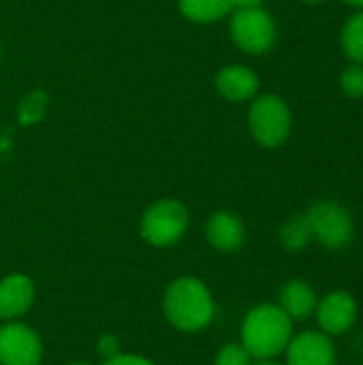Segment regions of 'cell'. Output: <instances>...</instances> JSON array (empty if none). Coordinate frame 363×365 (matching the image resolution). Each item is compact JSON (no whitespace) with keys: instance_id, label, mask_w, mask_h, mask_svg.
I'll list each match as a JSON object with an SVG mask.
<instances>
[{"instance_id":"6da1fadb","label":"cell","mask_w":363,"mask_h":365,"mask_svg":"<svg viewBox=\"0 0 363 365\" xmlns=\"http://www.w3.org/2000/svg\"><path fill=\"white\" fill-rule=\"evenodd\" d=\"M163 310L167 321L186 334L205 329L216 317V304L208 284L195 276H182L167 287Z\"/></svg>"},{"instance_id":"7a4b0ae2","label":"cell","mask_w":363,"mask_h":365,"mask_svg":"<svg viewBox=\"0 0 363 365\" xmlns=\"http://www.w3.org/2000/svg\"><path fill=\"white\" fill-rule=\"evenodd\" d=\"M293 338V321L278 304L255 306L242 323V344L252 359H276Z\"/></svg>"},{"instance_id":"3957f363","label":"cell","mask_w":363,"mask_h":365,"mask_svg":"<svg viewBox=\"0 0 363 365\" xmlns=\"http://www.w3.org/2000/svg\"><path fill=\"white\" fill-rule=\"evenodd\" d=\"M188 207L178 199H158L141 216V237L154 248L175 246L188 231Z\"/></svg>"},{"instance_id":"277c9868","label":"cell","mask_w":363,"mask_h":365,"mask_svg":"<svg viewBox=\"0 0 363 365\" xmlns=\"http://www.w3.org/2000/svg\"><path fill=\"white\" fill-rule=\"evenodd\" d=\"M293 126V115L285 98L278 94H261L252 98L248 111V128L252 139L263 148L282 145Z\"/></svg>"},{"instance_id":"5b68a950","label":"cell","mask_w":363,"mask_h":365,"mask_svg":"<svg viewBox=\"0 0 363 365\" xmlns=\"http://www.w3.org/2000/svg\"><path fill=\"white\" fill-rule=\"evenodd\" d=\"M306 216L312 229V237L327 250H342L351 244L355 235V222L342 203L332 199L317 201L306 212Z\"/></svg>"},{"instance_id":"8992f818","label":"cell","mask_w":363,"mask_h":365,"mask_svg":"<svg viewBox=\"0 0 363 365\" xmlns=\"http://www.w3.org/2000/svg\"><path fill=\"white\" fill-rule=\"evenodd\" d=\"M231 38L248 56H263L276 43V21L263 9H235L231 17Z\"/></svg>"},{"instance_id":"52a82bcc","label":"cell","mask_w":363,"mask_h":365,"mask_svg":"<svg viewBox=\"0 0 363 365\" xmlns=\"http://www.w3.org/2000/svg\"><path fill=\"white\" fill-rule=\"evenodd\" d=\"M43 342L39 334L19 321L0 327V365H41Z\"/></svg>"},{"instance_id":"ba28073f","label":"cell","mask_w":363,"mask_h":365,"mask_svg":"<svg viewBox=\"0 0 363 365\" xmlns=\"http://www.w3.org/2000/svg\"><path fill=\"white\" fill-rule=\"evenodd\" d=\"M317 323L329 338L347 334L357 321V302L347 291H332L319 299L315 310Z\"/></svg>"},{"instance_id":"9c48e42d","label":"cell","mask_w":363,"mask_h":365,"mask_svg":"<svg viewBox=\"0 0 363 365\" xmlns=\"http://www.w3.org/2000/svg\"><path fill=\"white\" fill-rule=\"evenodd\" d=\"M287 365H336V349L327 334L304 331L291 338L287 351Z\"/></svg>"},{"instance_id":"30bf717a","label":"cell","mask_w":363,"mask_h":365,"mask_svg":"<svg viewBox=\"0 0 363 365\" xmlns=\"http://www.w3.org/2000/svg\"><path fill=\"white\" fill-rule=\"evenodd\" d=\"M214 86L218 94L229 103L252 101L259 92V75L246 64H227L216 73Z\"/></svg>"},{"instance_id":"8fae6325","label":"cell","mask_w":363,"mask_h":365,"mask_svg":"<svg viewBox=\"0 0 363 365\" xmlns=\"http://www.w3.org/2000/svg\"><path fill=\"white\" fill-rule=\"evenodd\" d=\"M34 302V282L26 274H11L0 280V321H17Z\"/></svg>"},{"instance_id":"7c38bea8","label":"cell","mask_w":363,"mask_h":365,"mask_svg":"<svg viewBox=\"0 0 363 365\" xmlns=\"http://www.w3.org/2000/svg\"><path fill=\"white\" fill-rule=\"evenodd\" d=\"M205 237L208 242L220 252H235L244 246L246 227L240 216L233 212H216L205 222Z\"/></svg>"},{"instance_id":"4fadbf2b","label":"cell","mask_w":363,"mask_h":365,"mask_svg":"<svg viewBox=\"0 0 363 365\" xmlns=\"http://www.w3.org/2000/svg\"><path fill=\"white\" fill-rule=\"evenodd\" d=\"M319 304V297L315 293V289L306 282V280H289L282 291H280V302L278 306L282 308V312L295 323V321H306L308 317L315 314Z\"/></svg>"},{"instance_id":"5bb4252c","label":"cell","mask_w":363,"mask_h":365,"mask_svg":"<svg viewBox=\"0 0 363 365\" xmlns=\"http://www.w3.org/2000/svg\"><path fill=\"white\" fill-rule=\"evenodd\" d=\"M182 15L195 24H214L233 11L231 0H178Z\"/></svg>"},{"instance_id":"9a60e30c","label":"cell","mask_w":363,"mask_h":365,"mask_svg":"<svg viewBox=\"0 0 363 365\" xmlns=\"http://www.w3.org/2000/svg\"><path fill=\"white\" fill-rule=\"evenodd\" d=\"M278 237H280V246L287 252H302V250H306L308 244L315 240L310 222H308V216L306 214H295L289 220H285V225L280 227Z\"/></svg>"},{"instance_id":"2e32d148","label":"cell","mask_w":363,"mask_h":365,"mask_svg":"<svg viewBox=\"0 0 363 365\" xmlns=\"http://www.w3.org/2000/svg\"><path fill=\"white\" fill-rule=\"evenodd\" d=\"M342 51L351 62L363 64V11L351 15L340 32Z\"/></svg>"},{"instance_id":"e0dca14e","label":"cell","mask_w":363,"mask_h":365,"mask_svg":"<svg viewBox=\"0 0 363 365\" xmlns=\"http://www.w3.org/2000/svg\"><path fill=\"white\" fill-rule=\"evenodd\" d=\"M45 111H47V96L41 90H36V92H30L19 103L17 115H19L21 124H36V122H41Z\"/></svg>"},{"instance_id":"ac0fdd59","label":"cell","mask_w":363,"mask_h":365,"mask_svg":"<svg viewBox=\"0 0 363 365\" xmlns=\"http://www.w3.org/2000/svg\"><path fill=\"white\" fill-rule=\"evenodd\" d=\"M340 88L349 98H363V64L351 62L340 75Z\"/></svg>"},{"instance_id":"d6986e66","label":"cell","mask_w":363,"mask_h":365,"mask_svg":"<svg viewBox=\"0 0 363 365\" xmlns=\"http://www.w3.org/2000/svg\"><path fill=\"white\" fill-rule=\"evenodd\" d=\"M252 357L250 353L244 349L242 342H231L218 349L216 357H214V365H250Z\"/></svg>"},{"instance_id":"ffe728a7","label":"cell","mask_w":363,"mask_h":365,"mask_svg":"<svg viewBox=\"0 0 363 365\" xmlns=\"http://www.w3.org/2000/svg\"><path fill=\"white\" fill-rule=\"evenodd\" d=\"M96 351H98L105 359H109V357L122 353V351H120V340H118L113 334H103V336L98 338V342H96Z\"/></svg>"},{"instance_id":"44dd1931","label":"cell","mask_w":363,"mask_h":365,"mask_svg":"<svg viewBox=\"0 0 363 365\" xmlns=\"http://www.w3.org/2000/svg\"><path fill=\"white\" fill-rule=\"evenodd\" d=\"M103 365H156L154 361L141 357V355H131V353H118L109 359H105Z\"/></svg>"},{"instance_id":"7402d4cb","label":"cell","mask_w":363,"mask_h":365,"mask_svg":"<svg viewBox=\"0 0 363 365\" xmlns=\"http://www.w3.org/2000/svg\"><path fill=\"white\" fill-rule=\"evenodd\" d=\"M265 0H231L233 9H257L261 6Z\"/></svg>"},{"instance_id":"603a6c76","label":"cell","mask_w":363,"mask_h":365,"mask_svg":"<svg viewBox=\"0 0 363 365\" xmlns=\"http://www.w3.org/2000/svg\"><path fill=\"white\" fill-rule=\"evenodd\" d=\"M250 365H282V364H278L276 359H255V364H250Z\"/></svg>"},{"instance_id":"cb8c5ba5","label":"cell","mask_w":363,"mask_h":365,"mask_svg":"<svg viewBox=\"0 0 363 365\" xmlns=\"http://www.w3.org/2000/svg\"><path fill=\"white\" fill-rule=\"evenodd\" d=\"M342 2H347V4H351V6H357L359 11H363V0H342Z\"/></svg>"},{"instance_id":"d4e9b609","label":"cell","mask_w":363,"mask_h":365,"mask_svg":"<svg viewBox=\"0 0 363 365\" xmlns=\"http://www.w3.org/2000/svg\"><path fill=\"white\" fill-rule=\"evenodd\" d=\"M302 2H306V4H321V2H325V0H302Z\"/></svg>"},{"instance_id":"484cf974","label":"cell","mask_w":363,"mask_h":365,"mask_svg":"<svg viewBox=\"0 0 363 365\" xmlns=\"http://www.w3.org/2000/svg\"><path fill=\"white\" fill-rule=\"evenodd\" d=\"M68 365H90V364H86V361H73V364H68Z\"/></svg>"},{"instance_id":"4316f807","label":"cell","mask_w":363,"mask_h":365,"mask_svg":"<svg viewBox=\"0 0 363 365\" xmlns=\"http://www.w3.org/2000/svg\"><path fill=\"white\" fill-rule=\"evenodd\" d=\"M0 62H2V45H0Z\"/></svg>"}]
</instances>
